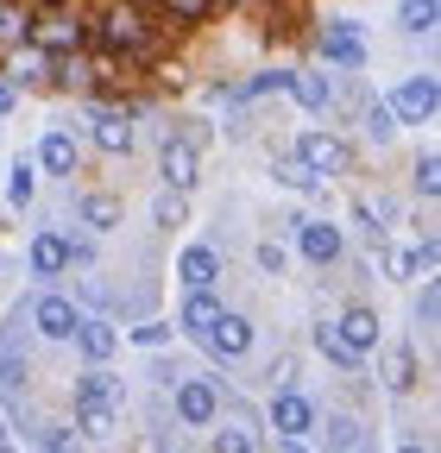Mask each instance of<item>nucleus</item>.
Listing matches in <instances>:
<instances>
[{"label": "nucleus", "mask_w": 441, "mask_h": 453, "mask_svg": "<svg viewBox=\"0 0 441 453\" xmlns=\"http://www.w3.org/2000/svg\"><path fill=\"white\" fill-rule=\"evenodd\" d=\"M76 321H82V309H76L70 296H38V303H32V327H38L44 340H76Z\"/></svg>", "instance_id": "f257e3e1"}, {"label": "nucleus", "mask_w": 441, "mask_h": 453, "mask_svg": "<svg viewBox=\"0 0 441 453\" xmlns=\"http://www.w3.org/2000/svg\"><path fill=\"white\" fill-rule=\"evenodd\" d=\"M177 416H183V428H208V422L220 416V390H214L208 378H190V384L177 390Z\"/></svg>", "instance_id": "f03ea898"}, {"label": "nucleus", "mask_w": 441, "mask_h": 453, "mask_svg": "<svg viewBox=\"0 0 441 453\" xmlns=\"http://www.w3.org/2000/svg\"><path fill=\"white\" fill-rule=\"evenodd\" d=\"M202 340H208V353H214V359H240V353L252 347V321H246V315H228V309H220V321H214V327H208Z\"/></svg>", "instance_id": "7ed1b4c3"}, {"label": "nucleus", "mask_w": 441, "mask_h": 453, "mask_svg": "<svg viewBox=\"0 0 441 453\" xmlns=\"http://www.w3.org/2000/svg\"><path fill=\"white\" fill-rule=\"evenodd\" d=\"M271 428H278V434H290V441L315 434V403H309V396H297V390H284L278 403H271Z\"/></svg>", "instance_id": "20e7f679"}, {"label": "nucleus", "mask_w": 441, "mask_h": 453, "mask_svg": "<svg viewBox=\"0 0 441 453\" xmlns=\"http://www.w3.org/2000/svg\"><path fill=\"white\" fill-rule=\"evenodd\" d=\"M297 157L315 170V177H335V170H347V145H341V139H328V133H303Z\"/></svg>", "instance_id": "39448f33"}, {"label": "nucleus", "mask_w": 441, "mask_h": 453, "mask_svg": "<svg viewBox=\"0 0 441 453\" xmlns=\"http://www.w3.org/2000/svg\"><path fill=\"white\" fill-rule=\"evenodd\" d=\"M435 101H441V88H435V76H410V82L398 88V101H391V113H404V120H429V113H435Z\"/></svg>", "instance_id": "423d86ee"}, {"label": "nucleus", "mask_w": 441, "mask_h": 453, "mask_svg": "<svg viewBox=\"0 0 441 453\" xmlns=\"http://www.w3.org/2000/svg\"><path fill=\"white\" fill-rule=\"evenodd\" d=\"M164 183H171V189H190L196 183V145L190 139H164Z\"/></svg>", "instance_id": "0eeeda50"}, {"label": "nucleus", "mask_w": 441, "mask_h": 453, "mask_svg": "<svg viewBox=\"0 0 441 453\" xmlns=\"http://www.w3.org/2000/svg\"><path fill=\"white\" fill-rule=\"evenodd\" d=\"M335 334H341V340H347V347H353V353L366 359V353L378 347V315H372V309H347V315L335 321Z\"/></svg>", "instance_id": "6e6552de"}, {"label": "nucleus", "mask_w": 441, "mask_h": 453, "mask_svg": "<svg viewBox=\"0 0 441 453\" xmlns=\"http://www.w3.org/2000/svg\"><path fill=\"white\" fill-rule=\"evenodd\" d=\"M297 240H303V258H315V265H335L341 258V226H328V220H309Z\"/></svg>", "instance_id": "1a4fd4ad"}, {"label": "nucleus", "mask_w": 441, "mask_h": 453, "mask_svg": "<svg viewBox=\"0 0 441 453\" xmlns=\"http://www.w3.org/2000/svg\"><path fill=\"white\" fill-rule=\"evenodd\" d=\"M177 277L190 283V290H208V283L220 277V258H214V246H190V252L177 258Z\"/></svg>", "instance_id": "9d476101"}, {"label": "nucleus", "mask_w": 441, "mask_h": 453, "mask_svg": "<svg viewBox=\"0 0 441 453\" xmlns=\"http://www.w3.org/2000/svg\"><path fill=\"white\" fill-rule=\"evenodd\" d=\"M32 271H38V277H64V271H70V246H64L58 234H38V240H32Z\"/></svg>", "instance_id": "9b49d317"}, {"label": "nucleus", "mask_w": 441, "mask_h": 453, "mask_svg": "<svg viewBox=\"0 0 441 453\" xmlns=\"http://www.w3.org/2000/svg\"><path fill=\"white\" fill-rule=\"evenodd\" d=\"M38 164L50 170V177H70V170H76V139H70V133H44Z\"/></svg>", "instance_id": "f8f14e48"}, {"label": "nucleus", "mask_w": 441, "mask_h": 453, "mask_svg": "<svg viewBox=\"0 0 441 453\" xmlns=\"http://www.w3.org/2000/svg\"><path fill=\"white\" fill-rule=\"evenodd\" d=\"M76 340H82V353H89L95 365H101L107 353H114V347H120V334H114V327H107V321H76Z\"/></svg>", "instance_id": "ddd939ff"}, {"label": "nucleus", "mask_w": 441, "mask_h": 453, "mask_svg": "<svg viewBox=\"0 0 441 453\" xmlns=\"http://www.w3.org/2000/svg\"><path fill=\"white\" fill-rule=\"evenodd\" d=\"M214 321H220V303H214L208 290H190V303H183V327H190V334H208Z\"/></svg>", "instance_id": "4468645a"}, {"label": "nucleus", "mask_w": 441, "mask_h": 453, "mask_svg": "<svg viewBox=\"0 0 441 453\" xmlns=\"http://www.w3.org/2000/svg\"><path fill=\"white\" fill-rule=\"evenodd\" d=\"M114 403H89V396H82V410H76V422H82V434H95V441H107V434H114Z\"/></svg>", "instance_id": "2eb2a0df"}, {"label": "nucleus", "mask_w": 441, "mask_h": 453, "mask_svg": "<svg viewBox=\"0 0 441 453\" xmlns=\"http://www.w3.org/2000/svg\"><path fill=\"white\" fill-rule=\"evenodd\" d=\"M82 220L95 234H107V226H120V202L114 196H82Z\"/></svg>", "instance_id": "dca6fc26"}, {"label": "nucleus", "mask_w": 441, "mask_h": 453, "mask_svg": "<svg viewBox=\"0 0 441 453\" xmlns=\"http://www.w3.org/2000/svg\"><path fill=\"white\" fill-rule=\"evenodd\" d=\"M95 139H101V151H133V127L120 120V113H101Z\"/></svg>", "instance_id": "f3484780"}, {"label": "nucleus", "mask_w": 441, "mask_h": 453, "mask_svg": "<svg viewBox=\"0 0 441 453\" xmlns=\"http://www.w3.org/2000/svg\"><path fill=\"white\" fill-rule=\"evenodd\" d=\"M435 13H441L435 0H404V7H398V26H404V32H435Z\"/></svg>", "instance_id": "a211bd4d"}, {"label": "nucleus", "mask_w": 441, "mask_h": 453, "mask_svg": "<svg viewBox=\"0 0 441 453\" xmlns=\"http://www.w3.org/2000/svg\"><path fill=\"white\" fill-rule=\"evenodd\" d=\"M26 38H38V44H76L82 32H76V19H58V13H50V19H38V32H26Z\"/></svg>", "instance_id": "6ab92c4d"}, {"label": "nucleus", "mask_w": 441, "mask_h": 453, "mask_svg": "<svg viewBox=\"0 0 441 453\" xmlns=\"http://www.w3.org/2000/svg\"><path fill=\"white\" fill-rule=\"evenodd\" d=\"M321 57H335V64H360V38L341 26V32H328L321 38Z\"/></svg>", "instance_id": "aec40b11"}, {"label": "nucleus", "mask_w": 441, "mask_h": 453, "mask_svg": "<svg viewBox=\"0 0 441 453\" xmlns=\"http://www.w3.org/2000/svg\"><path fill=\"white\" fill-rule=\"evenodd\" d=\"M290 95H297L303 107H328V95H335V88H328V76H290Z\"/></svg>", "instance_id": "412c9836"}, {"label": "nucleus", "mask_w": 441, "mask_h": 453, "mask_svg": "<svg viewBox=\"0 0 441 453\" xmlns=\"http://www.w3.org/2000/svg\"><path fill=\"white\" fill-rule=\"evenodd\" d=\"M278 183H290V189H321V177H315L303 157H278Z\"/></svg>", "instance_id": "4be33fe9"}, {"label": "nucleus", "mask_w": 441, "mask_h": 453, "mask_svg": "<svg viewBox=\"0 0 441 453\" xmlns=\"http://www.w3.org/2000/svg\"><path fill=\"white\" fill-rule=\"evenodd\" d=\"M32 189H38V170H32V164H13V177H7V202H13V208H26V202H32Z\"/></svg>", "instance_id": "5701e85b"}, {"label": "nucleus", "mask_w": 441, "mask_h": 453, "mask_svg": "<svg viewBox=\"0 0 441 453\" xmlns=\"http://www.w3.org/2000/svg\"><path fill=\"white\" fill-rule=\"evenodd\" d=\"M315 347H321V353H328V359H335V365H360V353H353V347H347V340H341V334H335V327H315Z\"/></svg>", "instance_id": "b1692460"}, {"label": "nucleus", "mask_w": 441, "mask_h": 453, "mask_svg": "<svg viewBox=\"0 0 441 453\" xmlns=\"http://www.w3.org/2000/svg\"><path fill=\"white\" fill-rule=\"evenodd\" d=\"M82 396H89V403H114V410H120V384L107 378V372H89V378H82Z\"/></svg>", "instance_id": "393cba45"}, {"label": "nucleus", "mask_w": 441, "mask_h": 453, "mask_svg": "<svg viewBox=\"0 0 441 453\" xmlns=\"http://www.w3.org/2000/svg\"><path fill=\"white\" fill-rule=\"evenodd\" d=\"M107 44H127V50H133V44H145L139 19H133V13H114V19H107Z\"/></svg>", "instance_id": "a878e982"}, {"label": "nucleus", "mask_w": 441, "mask_h": 453, "mask_svg": "<svg viewBox=\"0 0 441 453\" xmlns=\"http://www.w3.org/2000/svg\"><path fill=\"white\" fill-rule=\"evenodd\" d=\"M410 384H416V353L398 347V353H391V390H410Z\"/></svg>", "instance_id": "bb28decb"}, {"label": "nucleus", "mask_w": 441, "mask_h": 453, "mask_svg": "<svg viewBox=\"0 0 441 453\" xmlns=\"http://www.w3.org/2000/svg\"><path fill=\"white\" fill-rule=\"evenodd\" d=\"M416 189H422V196H435V189H441V157H435V151H422V157H416Z\"/></svg>", "instance_id": "cd10ccee"}, {"label": "nucleus", "mask_w": 441, "mask_h": 453, "mask_svg": "<svg viewBox=\"0 0 441 453\" xmlns=\"http://www.w3.org/2000/svg\"><path fill=\"white\" fill-rule=\"evenodd\" d=\"M158 226H183V189H164L158 196Z\"/></svg>", "instance_id": "c85d7f7f"}, {"label": "nucleus", "mask_w": 441, "mask_h": 453, "mask_svg": "<svg viewBox=\"0 0 441 453\" xmlns=\"http://www.w3.org/2000/svg\"><path fill=\"white\" fill-rule=\"evenodd\" d=\"M328 441H335L341 453H353L360 447V422H328Z\"/></svg>", "instance_id": "c756f323"}, {"label": "nucleus", "mask_w": 441, "mask_h": 453, "mask_svg": "<svg viewBox=\"0 0 441 453\" xmlns=\"http://www.w3.org/2000/svg\"><path fill=\"white\" fill-rule=\"evenodd\" d=\"M220 453H252V434H240V428H220V441H214Z\"/></svg>", "instance_id": "7c9ffc66"}, {"label": "nucleus", "mask_w": 441, "mask_h": 453, "mask_svg": "<svg viewBox=\"0 0 441 453\" xmlns=\"http://www.w3.org/2000/svg\"><path fill=\"white\" fill-rule=\"evenodd\" d=\"M259 265L278 277V271H284V246H278V240H265V246H259Z\"/></svg>", "instance_id": "2f4dec72"}, {"label": "nucleus", "mask_w": 441, "mask_h": 453, "mask_svg": "<svg viewBox=\"0 0 441 453\" xmlns=\"http://www.w3.org/2000/svg\"><path fill=\"white\" fill-rule=\"evenodd\" d=\"M164 7H171L177 19H202V13H208V0H164Z\"/></svg>", "instance_id": "473e14b6"}, {"label": "nucleus", "mask_w": 441, "mask_h": 453, "mask_svg": "<svg viewBox=\"0 0 441 453\" xmlns=\"http://www.w3.org/2000/svg\"><path fill=\"white\" fill-rule=\"evenodd\" d=\"M398 127H391V107H372V139H391Z\"/></svg>", "instance_id": "72a5a7b5"}, {"label": "nucleus", "mask_w": 441, "mask_h": 453, "mask_svg": "<svg viewBox=\"0 0 441 453\" xmlns=\"http://www.w3.org/2000/svg\"><path fill=\"white\" fill-rule=\"evenodd\" d=\"M435 315H441V303H435V290H422V296H416V321L435 327Z\"/></svg>", "instance_id": "f704fd0d"}, {"label": "nucleus", "mask_w": 441, "mask_h": 453, "mask_svg": "<svg viewBox=\"0 0 441 453\" xmlns=\"http://www.w3.org/2000/svg\"><path fill=\"white\" fill-rule=\"evenodd\" d=\"M0 38H26V19L19 13H0Z\"/></svg>", "instance_id": "c9c22d12"}, {"label": "nucleus", "mask_w": 441, "mask_h": 453, "mask_svg": "<svg viewBox=\"0 0 441 453\" xmlns=\"http://www.w3.org/2000/svg\"><path fill=\"white\" fill-rule=\"evenodd\" d=\"M384 265H391V277H410V271H416V258H410V252H391Z\"/></svg>", "instance_id": "e433bc0d"}, {"label": "nucleus", "mask_w": 441, "mask_h": 453, "mask_svg": "<svg viewBox=\"0 0 441 453\" xmlns=\"http://www.w3.org/2000/svg\"><path fill=\"white\" fill-rule=\"evenodd\" d=\"M7 107H13V88H7V82H0V113H7Z\"/></svg>", "instance_id": "4c0bfd02"}, {"label": "nucleus", "mask_w": 441, "mask_h": 453, "mask_svg": "<svg viewBox=\"0 0 441 453\" xmlns=\"http://www.w3.org/2000/svg\"><path fill=\"white\" fill-rule=\"evenodd\" d=\"M404 453H422V447H404Z\"/></svg>", "instance_id": "58836bf2"}, {"label": "nucleus", "mask_w": 441, "mask_h": 453, "mask_svg": "<svg viewBox=\"0 0 441 453\" xmlns=\"http://www.w3.org/2000/svg\"><path fill=\"white\" fill-rule=\"evenodd\" d=\"M0 453H13V447H0Z\"/></svg>", "instance_id": "ea45409f"}]
</instances>
